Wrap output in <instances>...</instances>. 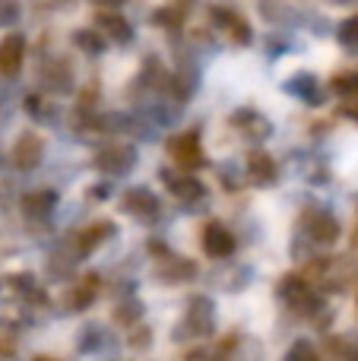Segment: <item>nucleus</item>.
Instances as JSON below:
<instances>
[{"label":"nucleus","instance_id":"a878e982","mask_svg":"<svg viewBox=\"0 0 358 361\" xmlns=\"http://www.w3.org/2000/svg\"><path fill=\"white\" fill-rule=\"evenodd\" d=\"M285 361H321V355H317L314 343H308V339H295L292 349L285 352Z\"/></svg>","mask_w":358,"mask_h":361},{"label":"nucleus","instance_id":"cd10ccee","mask_svg":"<svg viewBox=\"0 0 358 361\" xmlns=\"http://www.w3.org/2000/svg\"><path fill=\"white\" fill-rule=\"evenodd\" d=\"M25 111L38 121H51L54 118V108H44V99L42 95H25Z\"/></svg>","mask_w":358,"mask_h":361},{"label":"nucleus","instance_id":"f8f14e48","mask_svg":"<svg viewBox=\"0 0 358 361\" xmlns=\"http://www.w3.org/2000/svg\"><path fill=\"white\" fill-rule=\"evenodd\" d=\"M247 178L254 187H273L279 178V165L270 152L264 149H251L247 152Z\"/></svg>","mask_w":358,"mask_h":361},{"label":"nucleus","instance_id":"20e7f679","mask_svg":"<svg viewBox=\"0 0 358 361\" xmlns=\"http://www.w3.org/2000/svg\"><path fill=\"white\" fill-rule=\"evenodd\" d=\"M92 165H95V171H101V175L121 178V175H127V171L137 169V149H133V146H127V143L101 146V149L95 152Z\"/></svg>","mask_w":358,"mask_h":361},{"label":"nucleus","instance_id":"c756f323","mask_svg":"<svg viewBox=\"0 0 358 361\" xmlns=\"http://www.w3.org/2000/svg\"><path fill=\"white\" fill-rule=\"evenodd\" d=\"M19 0H0V29H6V25H13L19 19Z\"/></svg>","mask_w":358,"mask_h":361},{"label":"nucleus","instance_id":"aec40b11","mask_svg":"<svg viewBox=\"0 0 358 361\" xmlns=\"http://www.w3.org/2000/svg\"><path fill=\"white\" fill-rule=\"evenodd\" d=\"M235 343H238V339L232 336V339H222V343H216V345H203V349L187 352L181 361H232Z\"/></svg>","mask_w":358,"mask_h":361},{"label":"nucleus","instance_id":"f704fd0d","mask_svg":"<svg viewBox=\"0 0 358 361\" xmlns=\"http://www.w3.org/2000/svg\"><path fill=\"white\" fill-rule=\"evenodd\" d=\"M168 4H171V6H178V10H187L190 0H168Z\"/></svg>","mask_w":358,"mask_h":361},{"label":"nucleus","instance_id":"a211bd4d","mask_svg":"<svg viewBox=\"0 0 358 361\" xmlns=\"http://www.w3.org/2000/svg\"><path fill=\"white\" fill-rule=\"evenodd\" d=\"M57 203H61V197H57V190H51V187H42V190H32L23 197V212L32 219H44L51 216V212L57 209Z\"/></svg>","mask_w":358,"mask_h":361},{"label":"nucleus","instance_id":"1a4fd4ad","mask_svg":"<svg viewBox=\"0 0 358 361\" xmlns=\"http://www.w3.org/2000/svg\"><path fill=\"white\" fill-rule=\"evenodd\" d=\"M121 209L133 219H156L162 212V200L159 193H152V187H127L121 197Z\"/></svg>","mask_w":358,"mask_h":361},{"label":"nucleus","instance_id":"4468645a","mask_svg":"<svg viewBox=\"0 0 358 361\" xmlns=\"http://www.w3.org/2000/svg\"><path fill=\"white\" fill-rule=\"evenodd\" d=\"M197 273H200V267H197L194 260H187V257H175V254L165 257L162 267L156 269V276H159L162 286H181V282L197 279Z\"/></svg>","mask_w":358,"mask_h":361},{"label":"nucleus","instance_id":"412c9836","mask_svg":"<svg viewBox=\"0 0 358 361\" xmlns=\"http://www.w3.org/2000/svg\"><path fill=\"white\" fill-rule=\"evenodd\" d=\"M73 44L89 57L105 54V35L99 29H76L73 32Z\"/></svg>","mask_w":358,"mask_h":361},{"label":"nucleus","instance_id":"4be33fe9","mask_svg":"<svg viewBox=\"0 0 358 361\" xmlns=\"http://www.w3.org/2000/svg\"><path fill=\"white\" fill-rule=\"evenodd\" d=\"M140 317H143V301H137V298L118 301V307H114V324H118V326L133 330V326L140 324Z\"/></svg>","mask_w":358,"mask_h":361},{"label":"nucleus","instance_id":"e433bc0d","mask_svg":"<svg viewBox=\"0 0 358 361\" xmlns=\"http://www.w3.org/2000/svg\"><path fill=\"white\" fill-rule=\"evenodd\" d=\"M35 361H57V358H48V355H38Z\"/></svg>","mask_w":358,"mask_h":361},{"label":"nucleus","instance_id":"ddd939ff","mask_svg":"<svg viewBox=\"0 0 358 361\" xmlns=\"http://www.w3.org/2000/svg\"><path fill=\"white\" fill-rule=\"evenodd\" d=\"M95 29H99L105 38H111L114 44H130L133 38H137L133 25L114 10H99V16H95Z\"/></svg>","mask_w":358,"mask_h":361},{"label":"nucleus","instance_id":"dca6fc26","mask_svg":"<svg viewBox=\"0 0 358 361\" xmlns=\"http://www.w3.org/2000/svg\"><path fill=\"white\" fill-rule=\"evenodd\" d=\"M25 61V38L23 35H6L0 38V76H16Z\"/></svg>","mask_w":358,"mask_h":361},{"label":"nucleus","instance_id":"6ab92c4d","mask_svg":"<svg viewBox=\"0 0 358 361\" xmlns=\"http://www.w3.org/2000/svg\"><path fill=\"white\" fill-rule=\"evenodd\" d=\"M285 92L295 95V99L308 102V105H321V82L314 73H295L292 80H285Z\"/></svg>","mask_w":358,"mask_h":361},{"label":"nucleus","instance_id":"4c0bfd02","mask_svg":"<svg viewBox=\"0 0 358 361\" xmlns=\"http://www.w3.org/2000/svg\"><path fill=\"white\" fill-rule=\"evenodd\" d=\"M336 4H358V0H336Z\"/></svg>","mask_w":358,"mask_h":361},{"label":"nucleus","instance_id":"b1692460","mask_svg":"<svg viewBox=\"0 0 358 361\" xmlns=\"http://www.w3.org/2000/svg\"><path fill=\"white\" fill-rule=\"evenodd\" d=\"M336 42H340L342 48H358V13L355 16H346L340 23V29H336Z\"/></svg>","mask_w":358,"mask_h":361},{"label":"nucleus","instance_id":"72a5a7b5","mask_svg":"<svg viewBox=\"0 0 358 361\" xmlns=\"http://www.w3.org/2000/svg\"><path fill=\"white\" fill-rule=\"evenodd\" d=\"M108 193H111V187H108V184H95V187H89V197H92V200H105Z\"/></svg>","mask_w":358,"mask_h":361},{"label":"nucleus","instance_id":"39448f33","mask_svg":"<svg viewBox=\"0 0 358 361\" xmlns=\"http://www.w3.org/2000/svg\"><path fill=\"white\" fill-rule=\"evenodd\" d=\"M276 295L289 307H298V311H304V307H308V311L314 314V311H321V307H323V301L311 292V282L304 279V276H298V273L283 276V279H279V286H276Z\"/></svg>","mask_w":358,"mask_h":361},{"label":"nucleus","instance_id":"2f4dec72","mask_svg":"<svg viewBox=\"0 0 358 361\" xmlns=\"http://www.w3.org/2000/svg\"><path fill=\"white\" fill-rule=\"evenodd\" d=\"M340 114H342V118H349V121H358V92H355V95H346V99H342Z\"/></svg>","mask_w":358,"mask_h":361},{"label":"nucleus","instance_id":"f03ea898","mask_svg":"<svg viewBox=\"0 0 358 361\" xmlns=\"http://www.w3.org/2000/svg\"><path fill=\"white\" fill-rule=\"evenodd\" d=\"M165 152H168L171 162L184 171H197L206 165V152H203L200 133L197 130H181V133H175V137H168Z\"/></svg>","mask_w":358,"mask_h":361},{"label":"nucleus","instance_id":"9d476101","mask_svg":"<svg viewBox=\"0 0 358 361\" xmlns=\"http://www.w3.org/2000/svg\"><path fill=\"white\" fill-rule=\"evenodd\" d=\"M10 156H13V165H16V169L32 171L35 165H42V159H44V137L35 130H25L23 137L13 143Z\"/></svg>","mask_w":358,"mask_h":361},{"label":"nucleus","instance_id":"393cba45","mask_svg":"<svg viewBox=\"0 0 358 361\" xmlns=\"http://www.w3.org/2000/svg\"><path fill=\"white\" fill-rule=\"evenodd\" d=\"M181 19H184V10H178V6H171V4L152 13V23H159L162 29H168V32H175L178 25H181Z\"/></svg>","mask_w":358,"mask_h":361},{"label":"nucleus","instance_id":"2eb2a0df","mask_svg":"<svg viewBox=\"0 0 358 361\" xmlns=\"http://www.w3.org/2000/svg\"><path fill=\"white\" fill-rule=\"evenodd\" d=\"M232 127L247 140H266L273 133V124L254 108H241V111L232 114Z\"/></svg>","mask_w":358,"mask_h":361},{"label":"nucleus","instance_id":"0eeeda50","mask_svg":"<svg viewBox=\"0 0 358 361\" xmlns=\"http://www.w3.org/2000/svg\"><path fill=\"white\" fill-rule=\"evenodd\" d=\"M200 244H203V254H206L209 260H228V257L235 254V247H238V241H235V231L228 228V225L216 222V219L203 225Z\"/></svg>","mask_w":358,"mask_h":361},{"label":"nucleus","instance_id":"7c9ffc66","mask_svg":"<svg viewBox=\"0 0 358 361\" xmlns=\"http://www.w3.org/2000/svg\"><path fill=\"white\" fill-rule=\"evenodd\" d=\"M101 333H105V330H101V326L89 324V326H86V330H82V339H80V349H82V352H92V349H95V345H101Z\"/></svg>","mask_w":358,"mask_h":361},{"label":"nucleus","instance_id":"c9c22d12","mask_svg":"<svg viewBox=\"0 0 358 361\" xmlns=\"http://www.w3.org/2000/svg\"><path fill=\"white\" fill-rule=\"evenodd\" d=\"M349 361H358V349H355V352H349Z\"/></svg>","mask_w":358,"mask_h":361},{"label":"nucleus","instance_id":"f3484780","mask_svg":"<svg viewBox=\"0 0 358 361\" xmlns=\"http://www.w3.org/2000/svg\"><path fill=\"white\" fill-rule=\"evenodd\" d=\"M95 295H99V276L89 273V276H82L76 286L67 288L63 305H67V311H86V307L95 301Z\"/></svg>","mask_w":358,"mask_h":361},{"label":"nucleus","instance_id":"473e14b6","mask_svg":"<svg viewBox=\"0 0 358 361\" xmlns=\"http://www.w3.org/2000/svg\"><path fill=\"white\" fill-rule=\"evenodd\" d=\"M89 4H92L95 10H118V6H124L127 0H89Z\"/></svg>","mask_w":358,"mask_h":361},{"label":"nucleus","instance_id":"58836bf2","mask_svg":"<svg viewBox=\"0 0 358 361\" xmlns=\"http://www.w3.org/2000/svg\"><path fill=\"white\" fill-rule=\"evenodd\" d=\"M355 314H358V292H355Z\"/></svg>","mask_w":358,"mask_h":361},{"label":"nucleus","instance_id":"bb28decb","mask_svg":"<svg viewBox=\"0 0 358 361\" xmlns=\"http://www.w3.org/2000/svg\"><path fill=\"white\" fill-rule=\"evenodd\" d=\"M330 92L333 95H355L358 92V73H340V76H333L330 80Z\"/></svg>","mask_w":358,"mask_h":361},{"label":"nucleus","instance_id":"c85d7f7f","mask_svg":"<svg viewBox=\"0 0 358 361\" xmlns=\"http://www.w3.org/2000/svg\"><path fill=\"white\" fill-rule=\"evenodd\" d=\"M127 345H130V349H146V345H152V330H146V326L127 330Z\"/></svg>","mask_w":358,"mask_h":361},{"label":"nucleus","instance_id":"5701e85b","mask_svg":"<svg viewBox=\"0 0 358 361\" xmlns=\"http://www.w3.org/2000/svg\"><path fill=\"white\" fill-rule=\"evenodd\" d=\"M10 282H13V288H16L19 295H25V298L44 301L42 288H38V282H35V276H32V273H16V276H10Z\"/></svg>","mask_w":358,"mask_h":361},{"label":"nucleus","instance_id":"f257e3e1","mask_svg":"<svg viewBox=\"0 0 358 361\" xmlns=\"http://www.w3.org/2000/svg\"><path fill=\"white\" fill-rule=\"evenodd\" d=\"M216 333V305L209 295H194L187 301V311H184V320L175 326V343H184V339H206Z\"/></svg>","mask_w":358,"mask_h":361},{"label":"nucleus","instance_id":"9b49d317","mask_svg":"<svg viewBox=\"0 0 358 361\" xmlns=\"http://www.w3.org/2000/svg\"><path fill=\"white\" fill-rule=\"evenodd\" d=\"M162 180H165V190H168L175 200H181V203L206 200V184L194 175H175L171 169H162Z\"/></svg>","mask_w":358,"mask_h":361},{"label":"nucleus","instance_id":"6e6552de","mask_svg":"<svg viewBox=\"0 0 358 361\" xmlns=\"http://www.w3.org/2000/svg\"><path fill=\"white\" fill-rule=\"evenodd\" d=\"M302 225H304V235H308L314 244H323V247L336 244V241H340V235H342L340 219H336L330 209H321V206L308 209V216H304Z\"/></svg>","mask_w":358,"mask_h":361},{"label":"nucleus","instance_id":"423d86ee","mask_svg":"<svg viewBox=\"0 0 358 361\" xmlns=\"http://www.w3.org/2000/svg\"><path fill=\"white\" fill-rule=\"evenodd\" d=\"M114 231H118V225H114L111 219H99V222L86 225V228H80L73 238H70V254H73L76 260H82V257H89L99 244L111 241Z\"/></svg>","mask_w":358,"mask_h":361},{"label":"nucleus","instance_id":"7ed1b4c3","mask_svg":"<svg viewBox=\"0 0 358 361\" xmlns=\"http://www.w3.org/2000/svg\"><path fill=\"white\" fill-rule=\"evenodd\" d=\"M209 19H213L216 29H222L228 35V42H235L238 48H247L254 42V29L245 16H241L235 6H226V4H216L209 6Z\"/></svg>","mask_w":358,"mask_h":361}]
</instances>
